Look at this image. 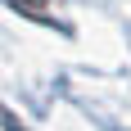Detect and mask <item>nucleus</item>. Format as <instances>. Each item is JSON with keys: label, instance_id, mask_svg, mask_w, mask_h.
<instances>
[{"label": "nucleus", "instance_id": "1", "mask_svg": "<svg viewBox=\"0 0 131 131\" xmlns=\"http://www.w3.org/2000/svg\"><path fill=\"white\" fill-rule=\"evenodd\" d=\"M18 5H27L32 14H41V0H18Z\"/></svg>", "mask_w": 131, "mask_h": 131}]
</instances>
